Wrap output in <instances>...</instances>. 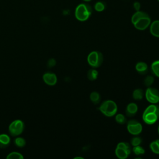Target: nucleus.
<instances>
[{
  "mask_svg": "<svg viewBox=\"0 0 159 159\" xmlns=\"http://www.w3.org/2000/svg\"><path fill=\"white\" fill-rule=\"evenodd\" d=\"M131 21L134 27L139 30L146 29L151 24V19L149 16L146 12L140 11H136L133 14Z\"/></svg>",
  "mask_w": 159,
  "mask_h": 159,
  "instance_id": "f257e3e1",
  "label": "nucleus"
},
{
  "mask_svg": "<svg viewBox=\"0 0 159 159\" xmlns=\"http://www.w3.org/2000/svg\"><path fill=\"white\" fill-rule=\"evenodd\" d=\"M99 110L104 116L107 117H112L116 114L117 106L112 100H106L101 104L99 107Z\"/></svg>",
  "mask_w": 159,
  "mask_h": 159,
  "instance_id": "f03ea898",
  "label": "nucleus"
},
{
  "mask_svg": "<svg viewBox=\"0 0 159 159\" xmlns=\"http://www.w3.org/2000/svg\"><path fill=\"white\" fill-rule=\"evenodd\" d=\"M92 13L91 7L86 3L79 4L75 9V15L76 18L80 21H85L91 16Z\"/></svg>",
  "mask_w": 159,
  "mask_h": 159,
  "instance_id": "7ed1b4c3",
  "label": "nucleus"
},
{
  "mask_svg": "<svg viewBox=\"0 0 159 159\" xmlns=\"http://www.w3.org/2000/svg\"><path fill=\"white\" fill-rule=\"evenodd\" d=\"M131 152V147L129 143L120 142L117 143L115 150L116 156L119 159H125L129 157Z\"/></svg>",
  "mask_w": 159,
  "mask_h": 159,
  "instance_id": "20e7f679",
  "label": "nucleus"
},
{
  "mask_svg": "<svg viewBox=\"0 0 159 159\" xmlns=\"http://www.w3.org/2000/svg\"><path fill=\"white\" fill-rule=\"evenodd\" d=\"M25 128L24 122L20 119L13 120L9 125L8 130L11 135L16 137L20 135Z\"/></svg>",
  "mask_w": 159,
  "mask_h": 159,
  "instance_id": "39448f33",
  "label": "nucleus"
},
{
  "mask_svg": "<svg viewBox=\"0 0 159 159\" xmlns=\"http://www.w3.org/2000/svg\"><path fill=\"white\" fill-rule=\"evenodd\" d=\"M87 61L92 68H98L102 63L103 55L98 51H93L89 53Z\"/></svg>",
  "mask_w": 159,
  "mask_h": 159,
  "instance_id": "423d86ee",
  "label": "nucleus"
},
{
  "mask_svg": "<svg viewBox=\"0 0 159 159\" xmlns=\"http://www.w3.org/2000/svg\"><path fill=\"white\" fill-rule=\"evenodd\" d=\"M127 129L130 134L138 135L142 131V125L139 121L135 119H131L127 123Z\"/></svg>",
  "mask_w": 159,
  "mask_h": 159,
  "instance_id": "0eeeda50",
  "label": "nucleus"
},
{
  "mask_svg": "<svg viewBox=\"0 0 159 159\" xmlns=\"http://www.w3.org/2000/svg\"><path fill=\"white\" fill-rule=\"evenodd\" d=\"M145 96L146 99L151 104L159 102V91L155 88L148 87L145 91Z\"/></svg>",
  "mask_w": 159,
  "mask_h": 159,
  "instance_id": "6e6552de",
  "label": "nucleus"
},
{
  "mask_svg": "<svg viewBox=\"0 0 159 159\" xmlns=\"http://www.w3.org/2000/svg\"><path fill=\"white\" fill-rule=\"evenodd\" d=\"M159 116L154 112H143L142 114V119L144 122L148 125H152L155 124L158 119Z\"/></svg>",
  "mask_w": 159,
  "mask_h": 159,
  "instance_id": "1a4fd4ad",
  "label": "nucleus"
},
{
  "mask_svg": "<svg viewBox=\"0 0 159 159\" xmlns=\"http://www.w3.org/2000/svg\"><path fill=\"white\" fill-rule=\"evenodd\" d=\"M44 83L48 86H54L57 83V75L52 72H46L42 76Z\"/></svg>",
  "mask_w": 159,
  "mask_h": 159,
  "instance_id": "9d476101",
  "label": "nucleus"
},
{
  "mask_svg": "<svg viewBox=\"0 0 159 159\" xmlns=\"http://www.w3.org/2000/svg\"><path fill=\"white\" fill-rule=\"evenodd\" d=\"M138 111V106L135 102H130L127 104L125 109L126 115L129 117H132L135 115Z\"/></svg>",
  "mask_w": 159,
  "mask_h": 159,
  "instance_id": "9b49d317",
  "label": "nucleus"
},
{
  "mask_svg": "<svg viewBox=\"0 0 159 159\" xmlns=\"http://www.w3.org/2000/svg\"><path fill=\"white\" fill-rule=\"evenodd\" d=\"M150 32L154 37H159V20H154L150 24Z\"/></svg>",
  "mask_w": 159,
  "mask_h": 159,
  "instance_id": "f8f14e48",
  "label": "nucleus"
},
{
  "mask_svg": "<svg viewBox=\"0 0 159 159\" xmlns=\"http://www.w3.org/2000/svg\"><path fill=\"white\" fill-rule=\"evenodd\" d=\"M11 143L10 136L6 134H0V148H4L9 145Z\"/></svg>",
  "mask_w": 159,
  "mask_h": 159,
  "instance_id": "ddd939ff",
  "label": "nucleus"
},
{
  "mask_svg": "<svg viewBox=\"0 0 159 159\" xmlns=\"http://www.w3.org/2000/svg\"><path fill=\"white\" fill-rule=\"evenodd\" d=\"M136 71L140 75H145L148 71V65L145 62L139 61L135 65Z\"/></svg>",
  "mask_w": 159,
  "mask_h": 159,
  "instance_id": "4468645a",
  "label": "nucleus"
},
{
  "mask_svg": "<svg viewBox=\"0 0 159 159\" xmlns=\"http://www.w3.org/2000/svg\"><path fill=\"white\" fill-rule=\"evenodd\" d=\"M143 96H144L143 91L140 88L135 89L132 93V98H134V99L137 101L142 99V98H143Z\"/></svg>",
  "mask_w": 159,
  "mask_h": 159,
  "instance_id": "2eb2a0df",
  "label": "nucleus"
},
{
  "mask_svg": "<svg viewBox=\"0 0 159 159\" xmlns=\"http://www.w3.org/2000/svg\"><path fill=\"white\" fill-rule=\"evenodd\" d=\"M89 98L91 101L94 104H98L101 101V96L99 93L93 91L90 94Z\"/></svg>",
  "mask_w": 159,
  "mask_h": 159,
  "instance_id": "dca6fc26",
  "label": "nucleus"
},
{
  "mask_svg": "<svg viewBox=\"0 0 159 159\" xmlns=\"http://www.w3.org/2000/svg\"><path fill=\"white\" fill-rule=\"evenodd\" d=\"M151 70L153 75L159 78V60H155L152 63Z\"/></svg>",
  "mask_w": 159,
  "mask_h": 159,
  "instance_id": "f3484780",
  "label": "nucleus"
},
{
  "mask_svg": "<svg viewBox=\"0 0 159 159\" xmlns=\"http://www.w3.org/2000/svg\"><path fill=\"white\" fill-rule=\"evenodd\" d=\"M150 150L155 154H159V139L152 142L150 144Z\"/></svg>",
  "mask_w": 159,
  "mask_h": 159,
  "instance_id": "a211bd4d",
  "label": "nucleus"
},
{
  "mask_svg": "<svg viewBox=\"0 0 159 159\" xmlns=\"http://www.w3.org/2000/svg\"><path fill=\"white\" fill-rule=\"evenodd\" d=\"M98 71L94 68L89 70L87 73V77L91 81L96 80V78H98Z\"/></svg>",
  "mask_w": 159,
  "mask_h": 159,
  "instance_id": "6ab92c4d",
  "label": "nucleus"
},
{
  "mask_svg": "<svg viewBox=\"0 0 159 159\" xmlns=\"http://www.w3.org/2000/svg\"><path fill=\"white\" fill-rule=\"evenodd\" d=\"M14 143L15 145L17 146V147L21 148V147H24L25 145L26 141H25V139H24L23 137H18L14 139Z\"/></svg>",
  "mask_w": 159,
  "mask_h": 159,
  "instance_id": "aec40b11",
  "label": "nucleus"
},
{
  "mask_svg": "<svg viewBox=\"0 0 159 159\" xmlns=\"http://www.w3.org/2000/svg\"><path fill=\"white\" fill-rule=\"evenodd\" d=\"M6 158L7 159H23L24 156L19 152H12L7 155Z\"/></svg>",
  "mask_w": 159,
  "mask_h": 159,
  "instance_id": "412c9836",
  "label": "nucleus"
},
{
  "mask_svg": "<svg viewBox=\"0 0 159 159\" xmlns=\"http://www.w3.org/2000/svg\"><path fill=\"white\" fill-rule=\"evenodd\" d=\"M132 152L136 155H142L145 153L144 148L142 147H141L140 145H137V146L134 147L132 148Z\"/></svg>",
  "mask_w": 159,
  "mask_h": 159,
  "instance_id": "4be33fe9",
  "label": "nucleus"
},
{
  "mask_svg": "<svg viewBox=\"0 0 159 159\" xmlns=\"http://www.w3.org/2000/svg\"><path fill=\"white\" fill-rule=\"evenodd\" d=\"M115 120L119 124H124L127 122L125 116L122 114H116L115 117Z\"/></svg>",
  "mask_w": 159,
  "mask_h": 159,
  "instance_id": "5701e85b",
  "label": "nucleus"
},
{
  "mask_svg": "<svg viewBox=\"0 0 159 159\" xmlns=\"http://www.w3.org/2000/svg\"><path fill=\"white\" fill-rule=\"evenodd\" d=\"M154 82V78L152 75H147L144 80V84L147 87H150Z\"/></svg>",
  "mask_w": 159,
  "mask_h": 159,
  "instance_id": "b1692460",
  "label": "nucleus"
},
{
  "mask_svg": "<svg viewBox=\"0 0 159 159\" xmlns=\"http://www.w3.org/2000/svg\"><path fill=\"white\" fill-rule=\"evenodd\" d=\"M142 140L140 137H139L138 136H135L131 139L130 145H132L133 147L140 145V143H142Z\"/></svg>",
  "mask_w": 159,
  "mask_h": 159,
  "instance_id": "393cba45",
  "label": "nucleus"
},
{
  "mask_svg": "<svg viewBox=\"0 0 159 159\" xmlns=\"http://www.w3.org/2000/svg\"><path fill=\"white\" fill-rule=\"evenodd\" d=\"M94 9L96 11L101 12L105 9V5L102 2H98L94 5Z\"/></svg>",
  "mask_w": 159,
  "mask_h": 159,
  "instance_id": "a878e982",
  "label": "nucleus"
},
{
  "mask_svg": "<svg viewBox=\"0 0 159 159\" xmlns=\"http://www.w3.org/2000/svg\"><path fill=\"white\" fill-rule=\"evenodd\" d=\"M56 64V61L55 59L53 58H51V59H49L48 61V63H47V65H48V66L51 68V67H53Z\"/></svg>",
  "mask_w": 159,
  "mask_h": 159,
  "instance_id": "bb28decb",
  "label": "nucleus"
},
{
  "mask_svg": "<svg viewBox=\"0 0 159 159\" xmlns=\"http://www.w3.org/2000/svg\"><path fill=\"white\" fill-rule=\"evenodd\" d=\"M134 9L136 10V11H139L140 8V4L139 2H135L134 4Z\"/></svg>",
  "mask_w": 159,
  "mask_h": 159,
  "instance_id": "cd10ccee",
  "label": "nucleus"
},
{
  "mask_svg": "<svg viewBox=\"0 0 159 159\" xmlns=\"http://www.w3.org/2000/svg\"><path fill=\"white\" fill-rule=\"evenodd\" d=\"M74 158H75V159H76V158H81V159H83V157H75Z\"/></svg>",
  "mask_w": 159,
  "mask_h": 159,
  "instance_id": "c85d7f7f",
  "label": "nucleus"
},
{
  "mask_svg": "<svg viewBox=\"0 0 159 159\" xmlns=\"http://www.w3.org/2000/svg\"><path fill=\"white\" fill-rule=\"evenodd\" d=\"M84 1H85V2H89V1H91V0H83Z\"/></svg>",
  "mask_w": 159,
  "mask_h": 159,
  "instance_id": "c756f323",
  "label": "nucleus"
},
{
  "mask_svg": "<svg viewBox=\"0 0 159 159\" xmlns=\"http://www.w3.org/2000/svg\"><path fill=\"white\" fill-rule=\"evenodd\" d=\"M158 134H159V125L158 127Z\"/></svg>",
  "mask_w": 159,
  "mask_h": 159,
  "instance_id": "7c9ffc66",
  "label": "nucleus"
},
{
  "mask_svg": "<svg viewBox=\"0 0 159 159\" xmlns=\"http://www.w3.org/2000/svg\"><path fill=\"white\" fill-rule=\"evenodd\" d=\"M158 1H159V0H158Z\"/></svg>",
  "mask_w": 159,
  "mask_h": 159,
  "instance_id": "2f4dec72",
  "label": "nucleus"
}]
</instances>
